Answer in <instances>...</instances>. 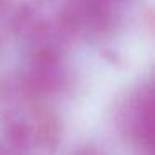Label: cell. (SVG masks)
<instances>
[{
  "mask_svg": "<svg viewBox=\"0 0 155 155\" xmlns=\"http://www.w3.org/2000/svg\"><path fill=\"white\" fill-rule=\"evenodd\" d=\"M70 155H105V153L95 145H82V147L75 148Z\"/></svg>",
  "mask_w": 155,
  "mask_h": 155,
  "instance_id": "obj_7",
  "label": "cell"
},
{
  "mask_svg": "<svg viewBox=\"0 0 155 155\" xmlns=\"http://www.w3.org/2000/svg\"><path fill=\"white\" fill-rule=\"evenodd\" d=\"M0 155H10V153H8V150L5 148V145L2 143V140H0Z\"/></svg>",
  "mask_w": 155,
  "mask_h": 155,
  "instance_id": "obj_8",
  "label": "cell"
},
{
  "mask_svg": "<svg viewBox=\"0 0 155 155\" xmlns=\"http://www.w3.org/2000/svg\"><path fill=\"white\" fill-rule=\"evenodd\" d=\"M153 84L138 82L118 100L115 108V125L125 142L140 148L153 145Z\"/></svg>",
  "mask_w": 155,
  "mask_h": 155,
  "instance_id": "obj_3",
  "label": "cell"
},
{
  "mask_svg": "<svg viewBox=\"0 0 155 155\" xmlns=\"http://www.w3.org/2000/svg\"><path fill=\"white\" fill-rule=\"evenodd\" d=\"M0 125L10 155H55L64 135L52 102L27 90L15 74L0 78Z\"/></svg>",
  "mask_w": 155,
  "mask_h": 155,
  "instance_id": "obj_1",
  "label": "cell"
},
{
  "mask_svg": "<svg viewBox=\"0 0 155 155\" xmlns=\"http://www.w3.org/2000/svg\"><path fill=\"white\" fill-rule=\"evenodd\" d=\"M18 7L20 5L15 0H0V48L12 35H15Z\"/></svg>",
  "mask_w": 155,
  "mask_h": 155,
  "instance_id": "obj_6",
  "label": "cell"
},
{
  "mask_svg": "<svg viewBox=\"0 0 155 155\" xmlns=\"http://www.w3.org/2000/svg\"><path fill=\"white\" fill-rule=\"evenodd\" d=\"M27 90L52 102L72 85V72L60 52H27L25 65L15 74Z\"/></svg>",
  "mask_w": 155,
  "mask_h": 155,
  "instance_id": "obj_4",
  "label": "cell"
},
{
  "mask_svg": "<svg viewBox=\"0 0 155 155\" xmlns=\"http://www.w3.org/2000/svg\"><path fill=\"white\" fill-rule=\"evenodd\" d=\"M15 35L27 52L65 54L78 35L77 0H28L18 7Z\"/></svg>",
  "mask_w": 155,
  "mask_h": 155,
  "instance_id": "obj_2",
  "label": "cell"
},
{
  "mask_svg": "<svg viewBox=\"0 0 155 155\" xmlns=\"http://www.w3.org/2000/svg\"><path fill=\"white\" fill-rule=\"evenodd\" d=\"M142 0H77L78 35L107 40L125 27Z\"/></svg>",
  "mask_w": 155,
  "mask_h": 155,
  "instance_id": "obj_5",
  "label": "cell"
}]
</instances>
